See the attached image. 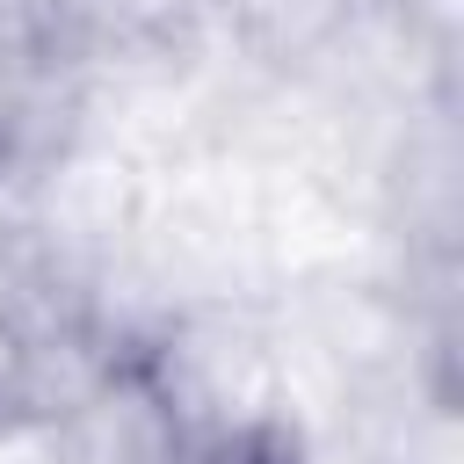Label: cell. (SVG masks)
I'll return each mask as SVG.
<instances>
[{"label":"cell","mask_w":464,"mask_h":464,"mask_svg":"<svg viewBox=\"0 0 464 464\" xmlns=\"http://www.w3.org/2000/svg\"><path fill=\"white\" fill-rule=\"evenodd\" d=\"M58 428V457L65 464H188L196 457V435L188 420L174 413V399L160 392V377L123 355Z\"/></svg>","instance_id":"1"},{"label":"cell","mask_w":464,"mask_h":464,"mask_svg":"<svg viewBox=\"0 0 464 464\" xmlns=\"http://www.w3.org/2000/svg\"><path fill=\"white\" fill-rule=\"evenodd\" d=\"M0 464H65L58 457V428L36 413H0Z\"/></svg>","instance_id":"2"}]
</instances>
